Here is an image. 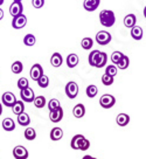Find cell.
Instances as JSON below:
<instances>
[{
	"instance_id": "cell-1",
	"label": "cell",
	"mask_w": 146,
	"mask_h": 159,
	"mask_svg": "<svg viewBox=\"0 0 146 159\" xmlns=\"http://www.w3.org/2000/svg\"><path fill=\"white\" fill-rule=\"evenodd\" d=\"M100 21H101L102 26H104V27L113 26L115 25V21H116L115 13L110 10H103L100 13Z\"/></svg>"
},
{
	"instance_id": "cell-2",
	"label": "cell",
	"mask_w": 146,
	"mask_h": 159,
	"mask_svg": "<svg viewBox=\"0 0 146 159\" xmlns=\"http://www.w3.org/2000/svg\"><path fill=\"white\" fill-rule=\"evenodd\" d=\"M115 103H116V98L112 95H109V94L103 95L101 97V99H100V104L104 109H110V108H112L115 105Z\"/></svg>"
},
{
	"instance_id": "cell-3",
	"label": "cell",
	"mask_w": 146,
	"mask_h": 159,
	"mask_svg": "<svg viewBox=\"0 0 146 159\" xmlns=\"http://www.w3.org/2000/svg\"><path fill=\"white\" fill-rule=\"evenodd\" d=\"M1 102H2V104L5 105V107L12 108V107L15 104V102H16V97H15V95L13 94V93L6 91V93H4L2 96H1Z\"/></svg>"
},
{
	"instance_id": "cell-4",
	"label": "cell",
	"mask_w": 146,
	"mask_h": 159,
	"mask_svg": "<svg viewBox=\"0 0 146 159\" xmlns=\"http://www.w3.org/2000/svg\"><path fill=\"white\" fill-rule=\"evenodd\" d=\"M111 39H112L111 34L109 32H105V30H101V32H98L96 34V41H97L98 45H102V46L108 45L111 41Z\"/></svg>"
},
{
	"instance_id": "cell-5",
	"label": "cell",
	"mask_w": 146,
	"mask_h": 159,
	"mask_svg": "<svg viewBox=\"0 0 146 159\" xmlns=\"http://www.w3.org/2000/svg\"><path fill=\"white\" fill-rule=\"evenodd\" d=\"M27 24V16L25 14H19L16 16H13V21H12V26L15 30H21L24 28Z\"/></svg>"
},
{
	"instance_id": "cell-6",
	"label": "cell",
	"mask_w": 146,
	"mask_h": 159,
	"mask_svg": "<svg viewBox=\"0 0 146 159\" xmlns=\"http://www.w3.org/2000/svg\"><path fill=\"white\" fill-rule=\"evenodd\" d=\"M66 94L69 98L74 99L78 95V85L76 82H68L66 85Z\"/></svg>"
},
{
	"instance_id": "cell-7",
	"label": "cell",
	"mask_w": 146,
	"mask_h": 159,
	"mask_svg": "<svg viewBox=\"0 0 146 159\" xmlns=\"http://www.w3.org/2000/svg\"><path fill=\"white\" fill-rule=\"evenodd\" d=\"M20 96H21V99H22L24 102H27V103L34 102V98H35L34 91H33V89H30L29 87L21 90V91H20Z\"/></svg>"
},
{
	"instance_id": "cell-8",
	"label": "cell",
	"mask_w": 146,
	"mask_h": 159,
	"mask_svg": "<svg viewBox=\"0 0 146 159\" xmlns=\"http://www.w3.org/2000/svg\"><path fill=\"white\" fill-rule=\"evenodd\" d=\"M13 156L15 159H27L28 158V151L25 146L18 145L13 149Z\"/></svg>"
},
{
	"instance_id": "cell-9",
	"label": "cell",
	"mask_w": 146,
	"mask_h": 159,
	"mask_svg": "<svg viewBox=\"0 0 146 159\" xmlns=\"http://www.w3.org/2000/svg\"><path fill=\"white\" fill-rule=\"evenodd\" d=\"M30 77H32V80H34V81H36L38 82V80L40 79L41 76L43 75V69H42V67H41L39 63H36V65H34L32 68H30Z\"/></svg>"
},
{
	"instance_id": "cell-10",
	"label": "cell",
	"mask_w": 146,
	"mask_h": 159,
	"mask_svg": "<svg viewBox=\"0 0 146 159\" xmlns=\"http://www.w3.org/2000/svg\"><path fill=\"white\" fill-rule=\"evenodd\" d=\"M62 118H63V109L61 107L55 110H51L49 112V119L53 123H59Z\"/></svg>"
},
{
	"instance_id": "cell-11",
	"label": "cell",
	"mask_w": 146,
	"mask_h": 159,
	"mask_svg": "<svg viewBox=\"0 0 146 159\" xmlns=\"http://www.w3.org/2000/svg\"><path fill=\"white\" fill-rule=\"evenodd\" d=\"M22 11H24V6L20 1H13V4L10 6V13L12 16L22 14Z\"/></svg>"
},
{
	"instance_id": "cell-12",
	"label": "cell",
	"mask_w": 146,
	"mask_h": 159,
	"mask_svg": "<svg viewBox=\"0 0 146 159\" xmlns=\"http://www.w3.org/2000/svg\"><path fill=\"white\" fill-rule=\"evenodd\" d=\"M101 4V0H84V8L89 12H92V11L97 10V7Z\"/></svg>"
},
{
	"instance_id": "cell-13",
	"label": "cell",
	"mask_w": 146,
	"mask_h": 159,
	"mask_svg": "<svg viewBox=\"0 0 146 159\" xmlns=\"http://www.w3.org/2000/svg\"><path fill=\"white\" fill-rule=\"evenodd\" d=\"M83 139H84V136H83V134H76V136H74V137L71 138V142H70L71 149L80 150L81 143H82Z\"/></svg>"
},
{
	"instance_id": "cell-14",
	"label": "cell",
	"mask_w": 146,
	"mask_h": 159,
	"mask_svg": "<svg viewBox=\"0 0 146 159\" xmlns=\"http://www.w3.org/2000/svg\"><path fill=\"white\" fill-rule=\"evenodd\" d=\"M101 53L102 52H100V50H92L89 55V65L92 66V67H96L98 60H100V56H101Z\"/></svg>"
},
{
	"instance_id": "cell-15",
	"label": "cell",
	"mask_w": 146,
	"mask_h": 159,
	"mask_svg": "<svg viewBox=\"0 0 146 159\" xmlns=\"http://www.w3.org/2000/svg\"><path fill=\"white\" fill-rule=\"evenodd\" d=\"M73 114L76 118H82L84 115H86V107L83 104H76L75 108L73 109Z\"/></svg>"
},
{
	"instance_id": "cell-16",
	"label": "cell",
	"mask_w": 146,
	"mask_h": 159,
	"mask_svg": "<svg viewBox=\"0 0 146 159\" xmlns=\"http://www.w3.org/2000/svg\"><path fill=\"white\" fill-rule=\"evenodd\" d=\"M62 62H63V59H62V55H61L60 53H54V54L51 55V63L53 67L59 68V67L62 65Z\"/></svg>"
},
{
	"instance_id": "cell-17",
	"label": "cell",
	"mask_w": 146,
	"mask_h": 159,
	"mask_svg": "<svg viewBox=\"0 0 146 159\" xmlns=\"http://www.w3.org/2000/svg\"><path fill=\"white\" fill-rule=\"evenodd\" d=\"M116 122L119 126H126V125L130 123V116L126 114H119L117 116Z\"/></svg>"
},
{
	"instance_id": "cell-18",
	"label": "cell",
	"mask_w": 146,
	"mask_h": 159,
	"mask_svg": "<svg viewBox=\"0 0 146 159\" xmlns=\"http://www.w3.org/2000/svg\"><path fill=\"white\" fill-rule=\"evenodd\" d=\"M136 15L135 14H127L124 18V26L127 28H132L133 26H136Z\"/></svg>"
},
{
	"instance_id": "cell-19",
	"label": "cell",
	"mask_w": 146,
	"mask_h": 159,
	"mask_svg": "<svg viewBox=\"0 0 146 159\" xmlns=\"http://www.w3.org/2000/svg\"><path fill=\"white\" fill-rule=\"evenodd\" d=\"M12 111L15 115H20L25 112V105H24V101H16L15 104L12 107Z\"/></svg>"
},
{
	"instance_id": "cell-20",
	"label": "cell",
	"mask_w": 146,
	"mask_h": 159,
	"mask_svg": "<svg viewBox=\"0 0 146 159\" xmlns=\"http://www.w3.org/2000/svg\"><path fill=\"white\" fill-rule=\"evenodd\" d=\"M18 123H19L21 126H28L30 123L29 116L26 114V112H22V114L18 115Z\"/></svg>"
},
{
	"instance_id": "cell-21",
	"label": "cell",
	"mask_w": 146,
	"mask_h": 159,
	"mask_svg": "<svg viewBox=\"0 0 146 159\" xmlns=\"http://www.w3.org/2000/svg\"><path fill=\"white\" fill-rule=\"evenodd\" d=\"M131 36L135 40L143 39V28L139 26H133L131 28Z\"/></svg>"
},
{
	"instance_id": "cell-22",
	"label": "cell",
	"mask_w": 146,
	"mask_h": 159,
	"mask_svg": "<svg viewBox=\"0 0 146 159\" xmlns=\"http://www.w3.org/2000/svg\"><path fill=\"white\" fill-rule=\"evenodd\" d=\"M78 65V56L76 54H69L67 57V66L69 68H75Z\"/></svg>"
},
{
	"instance_id": "cell-23",
	"label": "cell",
	"mask_w": 146,
	"mask_h": 159,
	"mask_svg": "<svg viewBox=\"0 0 146 159\" xmlns=\"http://www.w3.org/2000/svg\"><path fill=\"white\" fill-rule=\"evenodd\" d=\"M2 129L5 131H13L15 129V123L12 118H5L2 120Z\"/></svg>"
},
{
	"instance_id": "cell-24",
	"label": "cell",
	"mask_w": 146,
	"mask_h": 159,
	"mask_svg": "<svg viewBox=\"0 0 146 159\" xmlns=\"http://www.w3.org/2000/svg\"><path fill=\"white\" fill-rule=\"evenodd\" d=\"M63 137V131L61 128H54L51 131V140H60Z\"/></svg>"
},
{
	"instance_id": "cell-25",
	"label": "cell",
	"mask_w": 146,
	"mask_h": 159,
	"mask_svg": "<svg viewBox=\"0 0 146 159\" xmlns=\"http://www.w3.org/2000/svg\"><path fill=\"white\" fill-rule=\"evenodd\" d=\"M38 84H39V87L40 88H42V89H45V88H47L48 85H49V79H48V76L47 75H42L40 79L38 80Z\"/></svg>"
},
{
	"instance_id": "cell-26",
	"label": "cell",
	"mask_w": 146,
	"mask_h": 159,
	"mask_svg": "<svg viewBox=\"0 0 146 159\" xmlns=\"http://www.w3.org/2000/svg\"><path fill=\"white\" fill-rule=\"evenodd\" d=\"M25 138L27 140H34L36 138V132L33 128H27L25 130Z\"/></svg>"
},
{
	"instance_id": "cell-27",
	"label": "cell",
	"mask_w": 146,
	"mask_h": 159,
	"mask_svg": "<svg viewBox=\"0 0 146 159\" xmlns=\"http://www.w3.org/2000/svg\"><path fill=\"white\" fill-rule=\"evenodd\" d=\"M129 65H130V60H129V57H127L126 55H124V56H123V59H122L116 66L119 68V69L124 70V69H126V68L129 67Z\"/></svg>"
},
{
	"instance_id": "cell-28",
	"label": "cell",
	"mask_w": 146,
	"mask_h": 159,
	"mask_svg": "<svg viewBox=\"0 0 146 159\" xmlns=\"http://www.w3.org/2000/svg\"><path fill=\"white\" fill-rule=\"evenodd\" d=\"M98 93V89H97V87L94 84H90L88 88H86V96L89 97V98H94L96 95Z\"/></svg>"
},
{
	"instance_id": "cell-29",
	"label": "cell",
	"mask_w": 146,
	"mask_h": 159,
	"mask_svg": "<svg viewBox=\"0 0 146 159\" xmlns=\"http://www.w3.org/2000/svg\"><path fill=\"white\" fill-rule=\"evenodd\" d=\"M36 42V39L35 36L33 34H27L24 38V43H25L26 46H28V47H30V46H34Z\"/></svg>"
},
{
	"instance_id": "cell-30",
	"label": "cell",
	"mask_w": 146,
	"mask_h": 159,
	"mask_svg": "<svg viewBox=\"0 0 146 159\" xmlns=\"http://www.w3.org/2000/svg\"><path fill=\"white\" fill-rule=\"evenodd\" d=\"M92 45H94V41H92V39L91 38H84V39L82 40V43H81V46H82V48L86 50H89L92 47Z\"/></svg>"
},
{
	"instance_id": "cell-31",
	"label": "cell",
	"mask_w": 146,
	"mask_h": 159,
	"mask_svg": "<svg viewBox=\"0 0 146 159\" xmlns=\"http://www.w3.org/2000/svg\"><path fill=\"white\" fill-rule=\"evenodd\" d=\"M11 69H12V71L14 74H20L21 71H22V69H24V66H22V63H21L20 61H15L14 63L12 65V67H11Z\"/></svg>"
},
{
	"instance_id": "cell-32",
	"label": "cell",
	"mask_w": 146,
	"mask_h": 159,
	"mask_svg": "<svg viewBox=\"0 0 146 159\" xmlns=\"http://www.w3.org/2000/svg\"><path fill=\"white\" fill-rule=\"evenodd\" d=\"M34 105H35L36 108H39V109L43 108L46 105V98L43 96H38V97H35L34 98Z\"/></svg>"
},
{
	"instance_id": "cell-33",
	"label": "cell",
	"mask_w": 146,
	"mask_h": 159,
	"mask_svg": "<svg viewBox=\"0 0 146 159\" xmlns=\"http://www.w3.org/2000/svg\"><path fill=\"white\" fill-rule=\"evenodd\" d=\"M106 61H108V55L102 52L101 56H100V60H98V62H97V66H96V68H103V67L106 65Z\"/></svg>"
},
{
	"instance_id": "cell-34",
	"label": "cell",
	"mask_w": 146,
	"mask_h": 159,
	"mask_svg": "<svg viewBox=\"0 0 146 159\" xmlns=\"http://www.w3.org/2000/svg\"><path fill=\"white\" fill-rule=\"evenodd\" d=\"M123 56H124V54L121 53V52H113V53L111 54V61H112L115 65H117V63L123 59Z\"/></svg>"
},
{
	"instance_id": "cell-35",
	"label": "cell",
	"mask_w": 146,
	"mask_h": 159,
	"mask_svg": "<svg viewBox=\"0 0 146 159\" xmlns=\"http://www.w3.org/2000/svg\"><path fill=\"white\" fill-rule=\"evenodd\" d=\"M60 101L56 98H51L49 102H48V109H49V111H51V110H55L57 109V108H60Z\"/></svg>"
},
{
	"instance_id": "cell-36",
	"label": "cell",
	"mask_w": 146,
	"mask_h": 159,
	"mask_svg": "<svg viewBox=\"0 0 146 159\" xmlns=\"http://www.w3.org/2000/svg\"><path fill=\"white\" fill-rule=\"evenodd\" d=\"M29 87V82L26 77H21V79L18 80V88L20 90L25 89V88H28Z\"/></svg>"
},
{
	"instance_id": "cell-37",
	"label": "cell",
	"mask_w": 146,
	"mask_h": 159,
	"mask_svg": "<svg viewBox=\"0 0 146 159\" xmlns=\"http://www.w3.org/2000/svg\"><path fill=\"white\" fill-rule=\"evenodd\" d=\"M102 83L104 85H111L113 83V76L108 74H104L102 76Z\"/></svg>"
},
{
	"instance_id": "cell-38",
	"label": "cell",
	"mask_w": 146,
	"mask_h": 159,
	"mask_svg": "<svg viewBox=\"0 0 146 159\" xmlns=\"http://www.w3.org/2000/svg\"><path fill=\"white\" fill-rule=\"evenodd\" d=\"M117 73H118V69H117V67L115 65H110V66H108L106 67V69H105V74L108 75H111V76H116Z\"/></svg>"
},
{
	"instance_id": "cell-39",
	"label": "cell",
	"mask_w": 146,
	"mask_h": 159,
	"mask_svg": "<svg viewBox=\"0 0 146 159\" xmlns=\"http://www.w3.org/2000/svg\"><path fill=\"white\" fill-rule=\"evenodd\" d=\"M90 148V142H89V139H86L84 137V139L82 140V143H81V148L80 150L81 151H86V150Z\"/></svg>"
},
{
	"instance_id": "cell-40",
	"label": "cell",
	"mask_w": 146,
	"mask_h": 159,
	"mask_svg": "<svg viewBox=\"0 0 146 159\" xmlns=\"http://www.w3.org/2000/svg\"><path fill=\"white\" fill-rule=\"evenodd\" d=\"M32 5L35 8H41L45 5V0H32Z\"/></svg>"
},
{
	"instance_id": "cell-41",
	"label": "cell",
	"mask_w": 146,
	"mask_h": 159,
	"mask_svg": "<svg viewBox=\"0 0 146 159\" xmlns=\"http://www.w3.org/2000/svg\"><path fill=\"white\" fill-rule=\"evenodd\" d=\"M82 159H97V158H95V157H91V156H84Z\"/></svg>"
},
{
	"instance_id": "cell-42",
	"label": "cell",
	"mask_w": 146,
	"mask_h": 159,
	"mask_svg": "<svg viewBox=\"0 0 146 159\" xmlns=\"http://www.w3.org/2000/svg\"><path fill=\"white\" fill-rule=\"evenodd\" d=\"M2 18H4V11L0 8V20L2 19Z\"/></svg>"
},
{
	"instance_id": "cell-43",
	"label": "cell",
	"mask_w": 146,
	"mask_h": 159,
	"mask_svg": "<svg viewBox=\"0 0 146 159\" xmlns=\"http://www.w3.org/2000/svg\"><path fill=\"white\" fill-rule=\"evenodd\" d=\"M1 114H2V105L0 103V116H1Z\"/></svg>"
},
{
	"instance_id": "cell-44",
	"label": "cell",
	"mask_w": 146,
	"mask_h": 159,
	"mask_svg": "<svg viewBox=\"0 0 146 159\" xmlns=\"http://www.w3.org/2000/svg\"><path fill=\"white\" fill-rule=\"evenodd\" d=\"M144 16L146 18V6H145V8H144Z\"/></svg>"
},
{
	"instance_id": "cell-45",
	"label": "cell",
	"mask_w": 146,
	"mask_h": 159,
	"mask_svg": "<svg viewBox=\"0 0 146 159\" xmlns=\"http://www.w3.org/2000/svg\"><path fill=\"white\" fill-rule=\"evenodd\" d=\"M4 1H5V0H0V6L4 4Z\"/></svg>"
},
{
	"instance_id": "cell-46",
	"label": "cell",
	"mask_w": 146,
	"mask_h": 159,
	"mask_svg": "<svg viewBox=\"0 0 146 159\" xmlns=\"http://www.w3.org/2000/svg\"><path fill=\"white\" fill-rule=\"evenodd\" d=\"M14 1H20V2H21V1H22V0H14Z\"/></svg>"
}]
</instances>
